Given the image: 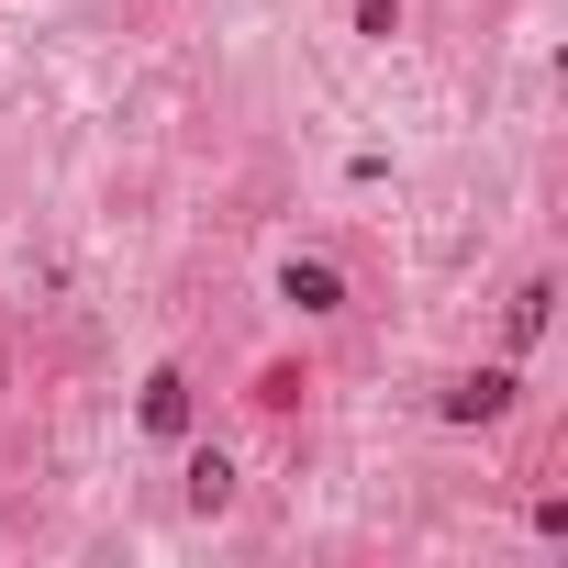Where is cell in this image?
<instances>
[{
  "mask_svg": "<svg viewBox=\"0 0 568 568\" xmlns=\"http://www.w3.org/2000/svg\"><path fill=\"white\" fill-rule=\"evenodd\" d=\"M501 402H513V368H479V379H457V390H446V413H457V424H490Z\"/></svg>",
  "mask_w": 568,
  "mask_h": 568,
  "instance_id": "obj_1",
  "label": "cell"
},
{
  "mask_svg": "<svg viewBox=\"0 0 568 568\" xmlns=\"http://www.w3.org/2000/svg\"><path fill=\"white\" fill-rule=\"evenodd\" d=\"M278 291H291L302 313H335V302H346V291H335V267H324V256H291V278H278Z\"/></svg>",
  "mask_w": 568,
  "mask_h": 568,
  "instance_id": "obj_2",
  "label": "cell"
},
{
  "mask_svg": "<svg viewBox=\"0 0 568 568\" xmlns=\"http://www.w3.org/2000/svg\"><path fill=\"white\" fill-rule=\"evenodd\" d=\"M223 490H234V468H223V457H190V501H201V513H212V501H223Z\"/></svg>",
  "mask_w": 568,
  "mask_h": 568,
  "instance_id": "obj_4",
  "label": "cell"
},
{
  "mask_svg": "<svg viewBox=\"0 0 568 568\" xmlns=\"http://www.w3.org/2000/svg\"><path fill=\"white\" fill-rule=\"evenodd\" d=\"M145 424H156V435H179V424H190V379H179V368H156V379H145Z\"/></svg>",
  "mask_w": 568,
  "mask_h": 568,
  "instance_id": "obj_3",
  "label": "cell"
}]
</instances>
